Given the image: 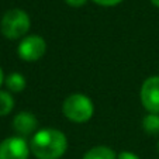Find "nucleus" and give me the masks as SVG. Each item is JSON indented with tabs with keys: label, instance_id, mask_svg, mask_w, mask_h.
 Wrapping results in <instances>:
<instances>
[{
	"label": "nucleus",
	"instance_id": "obj_1",
	"mask_svg": "<svg viewBox=\"0 0 159 159\" xmlns=\"http://www.w3.org/2000/svg\"><path fill=\"white\" fill-rule=\"evenodd\" d=\"M30 148L35 159H61L68 151V138L61 129L47 127L31 137Z\"/></svg>",
	"mask_w": 159,
	"mask_h": 159
},
{
	"label": "nucleus",
	"instance_id": "obj_2",
	"mask_svg": "<svg viewBox=\"0 0 159 159\" xmlns=\"http://www.w3.org/2000/svg\"><path fill=\"white\" fill-rule=\"evenodd\" d=\"M62 114L75 124H84L94 116V103L84 93H72L62 103Z\"/></svg>",
	"mask_w": 159,
	"mask_h": 159
},
{
	"label": "nucleus",
	"instance_id": "obj_3",
	"mask_svg": "<svg viewBox=\"0 0 159 159\" xmlns=\"http://www.w3.org/2000/svg\"><path fill=\"white\" fill-rule=\"evenodd\" d=\"M31 28V18L25 10L10 9L3 14L0 20V31L4 38L16 41L28 35Z\"/></svg>",
	"mask_w": 159,
	"mask_h": 159
},
{
	"label": "nucleus",
	"instance_id": "obj_4",
	"mask_svg": "<svg viewBox=\"0 0 159 159\" xmlns=\"http://www.w3.org/2000/svg\"><path fill=\"white\" fill-rule=\"evenodd\" d=\"M47 41L39 34H28L20 39L17 45V55L24 62H37L47 54Z\"/></svg>",
	"mask_w": 159,
	"mask_h": 159
},
{
	"label": "nucleus",
	"instance_id": "obj_5",
	"mask_svg": "<svg viewBox=\"0 0 159 159\" xmlns=\"http://www.w3.org/2000/svg\"><path fill=\"white\" fill-rule=\"evenodd\" d=\"M31 155L30 141L13 135L0 142V159H28Z\"/></svg>",
	"mask_w": 159,
	"mask_h": 159
},
{
	"label": "nucleus",
	"instance_id": "obj_6",
	"mask_svg": "<svg viewBox=\"0 0 159 159\" xmlns=\"http://www.w3.org/2000/svg\"><path fill=\"white\" fill-rule=\"evenodd\" d=\"M139 100L148 113L159 114V75L148 76L139 89Z\"/></svg>",
	"mask_w": 159,
	"mask_h": 159
},
{
	"label": "nucleus",
	"instance_id": "obj_7",
	"mask_svg": "<svg viewBox=\"0 0 159 159\" xmlns=\"http://www.w3.org/2000/svg\"><path fill=\"white\" fill-rule=\"evenodd\" d=\"M11 127L18 137H23V138L33 137L38 131L37 129L38 128V118L31 111H20L13 117Z\"/></svg>",
	"mask_w": 159,
	"mask_h": 159
},
{
	"label": "nucleus",
	"instance_id": "obj_8",
	"mask_svg": "<svg viewBox=\"0 0 159 159\" xmlns=\"http://www.w3.org/2000/svg\"><path fill=\"white\" fill-rule=\"evenodd\" d=\"M4 84H6L7 90L10 93H21L24 92L25 87H27V79L23 73L20 72H11L6 76L4 79Z\"/></svg>",
	"mask_w": 159,
	"mask_h": 159
},
{
	"label": "nucleus",
	"instance_id": "obj_9",
	"mask_svg": "<svg viewBox=\"0 0 159 159\" xmlns=\"http://www.w3.org/2000/svg\"><path fill=\"white\" fill-rule=\"evenodd\" d=\"M82 159H117V152L107 145H96L87 149Z\"/></svg>",
	"mask_w": 159,
	"mask_h": 159
},
{
	"label": "nucleus",
	"instance_id": "obj_10",
	"mask_svg": "<svg viewBox=\"0 0 159 159\" xmlns=\"http://www.w3.org/2000/svg\"><path fill=\"white\" fill-rule=\"evenodd\" d=\"M142 131L149 137H156L159 135V114L155 113H147L142 117Z\"/></svg>",
	"mask_w": 159,
	"mask_h": 159
},
{
	"label": "nucleus",
	"instance_id": "obj_11",
	"mask_svg": "<svg viewBox=\"0 0 159 159\" xmlns=\"http://www.w3.org/2000/svg\"><path fill=\"white\" fill-rule=\"evenodd\" d=\"M14 108V97L9 90H0V117H6Z\"/></svg>",
	"mask_w": 159,
	"mask_h": 159
},
{
	"label": "nucleus",
	"instance_id": "obj_12",
	"mask_svg": "<svg viewBox=\"0 0 159 159\" xmlns=\"http://www.w3.org/2000/svg\"><path fill=\"white\" fill-rule=\"evenodd\" d=\"M92 2L102 7H114V6H118L120 3H123L124 0H92Z\"/></svg>",
	"mask_w": 159,
	"mask_h": 159
},
{
	"label": "nucleus",
	"instance_id": "obj_13",
	"mask_svg": "<svg viewBox=\"0 0 159 159\" xmlns=\"http://www.w3.org/2000/svg\"><path fill=\"white\" fill-rule=\"evenodd\" d=\"M117 159H141V158L132 151H121L120 153H117Z\"/></svg>",
	"mask_w": 159,
	"mask_h": 159
},
{
	"label": "nucleus",
	"instance_id": "obj_14",
	"mask_svg": "<svg viewBox=\"0 0 159 159\" xmlns=\"http://www.w3.org/2000/svg\"><path fill=\"white\" fill-rule=\"evenodd\" d=\"M68 6L70 7H75V9H78V7H83L84 4L89 2V0H63Z\"/></svg>",
	"mask_w": 159,
	"mask_h": 159
},
{
	"label": "nucleus",
	"instance_id": "obj_15",
	"mask_svg": "<svg viewBox=\"0 0 159 159\" xmlns=\"http://www.w3.org/2000/svg\"><path fill=\"white\" fill-rule=\"evenodd\" d=\"M4 79H6V76H4V72H3V69H2V66H0V87L4 83Z\"/></svg>",
	"mask_w": 159,
	"mask_h": 159
},
{
	"label": "nucleus",
	"instance_id": "obj_16",
	"mask_svg": "<svg viewBox=\"0 0 159 159\" xmlns=\"http://www.w3.org/2000/svg\"><path fill=\"white\" fill-rule=\"evenodd\" d=\"M151 3H152L155 7H158V9H159V0H151Z\"/></svg>",
	"mask_w": 159,
	"mask_h": 159
},
{
	"label": "nucleus",
	"instance_id": "obj_17",
	"mask_svg": "<svg viewBox=\"0 0 159 159\" xmlns=\"http://www.w3.org/2000/svg\"><path fill=\"white\" fill-rule=\"evenodd\" d=\"M156 149H158V152H159V139H158V142H156Z\"/></svg>",
	"mask_w": 159,
	"mask_h": 159
}]
</instances>
